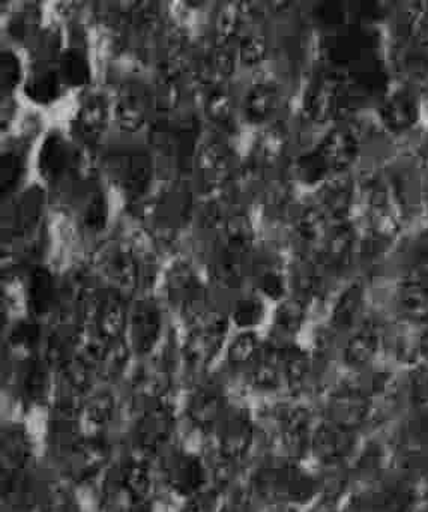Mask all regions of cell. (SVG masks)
<instances>
[{
  "label": "cell",
  "mask_w": 428,
  "mask_h": 512,
  "mask_svg": "<svg viewBox=\"0 0 428 512\" xmlns=\"http://www.w3.org/2000/svg\"><path fill=\"white\" fill-rule=\"evenodd\" d=\"M406 43L403 65L419 79L428 73V2H412L406 8Z\"/></svg>",
  "instance_id": "1"
},
{
  "label": "cell",
  "mask_w": 428,
  "mask_h": 512,
  "mask_svg": "<svg viewBox=\"0 0 428 512\" xmlns=\"http://www.w3.org/2000/svg\"><path fill=\"white\" fill-rule=\"evenodd\" d=\"M344 80L335 74H326L311 83L304 98V110L310 121L325 124L337 115L343 101Z\"/></svg>",
  "instance_id": "2"
},
{
  "label": "cell",
  "mask_w": 428,
  "mask_h": 512,
  "mask_svg": "<svg viewBox=\"0 0 428 512\" xmlns=\"http://www.w3.org/2000/svg\"><path fill=\"white\" fill-rule=\"evenodd\" d=\"M170 301L190 316L199 314L205 299V286L190 263L178 262L167 272Z\"/></svg>",
  "instance_id": "3"
},
{
  "label": "cell",
  "mask_w": 428,
  "mask_h": 512,
  "mask_svg": "<svg viewBox=\"0 0 428 512\" xmlns=\"http://www.w3.org/2000/svg\"><path fill=\"white\" fill-rule=\"evenodd\" d=\"M260 487L265 493L280 499L302 502L313 494L314 484L310 476L295 466L277 467L263 473Z\"/></svg>",
  "instance_id": "4"
},
{
  "label": "cell",
  "mask_w": 428,
  "mask_h": 512,
  "mask_svg": "<svg viewBox=\"0 0 428 512\" xmlns=\"http://www.w3.org/2000/svg\"><path fill=\"white\" fill-rule=\"evenodd\" d=\"M101 269L115 292L128 296L139 284L140 269L136 254L127 247H112L101 259Z\"/></svg>",
  "instance_id": "5"
},
{
  "label": "cell",
  "mask_w": 428,
  "mask_h": 512,
  "mask_svg": "<svg viewBox=\"0 0 428 512\" xmlns=\"http://www.w3.org/2000/svg\"><path fill=\"white\" fill-rule=\"evenodd\" d=\"M317 149L328 163L332 175H341V173H347L349 167L358 158V136L349 127L341 125V127H335L334 130L329 131Z\"/></svg>",
  "instance_id": "6"
},
{
  "label": "cell",
  "mask_w": 428,
  "mask_h": 512,
  "mask_svg": "<svg viewBox=\"0 0 428 512\" xmlns=\"http://www.w3.org/2000/svg\"><path fill=\"white\" fill-rule=\"evenodd\" d=\"M353 200H355V181L349 173L334 175L320 187L319 206L331 221L332 226L346 223Z\"/></svg>",
  "instance_id": "7"
},
{
  "label": "cell",
  "mask_w": 428,
  "mask_h": 512,
  "mask_svg": "<svg viewBox=\"0 0 428 512\" xmlns=\"http://www.w3.org/2000/svg\"><path fill=\"white\" fill-rule=\"evenodd\" d=\"M379 115L382 124L392 133L412 130L421 115L418 97L410 89H397L385 98Z\"/></svg>",
  "instance_id": "8"
},
{
  "label": "cell",
  "mask_w": 428,
  "mask_h": 512,
  "mask_svg": "<svg viewBox=\"0 0 428 512\" xmlns=\"http://www.w3.org/2000/svg\"><path fill=\"white\" fill-rule=\"evenodd\" d=\"M74 148L64 139L61 133H50L41 146L38 157V170L41 178L55 184L73 169Z\"/></svg>",
  "instance_id": "9"
},
{
  "label": "cell",
  "mask_w": 428,
  "mask_h": 512,
  "mask_svg": "<svg viewBox=\"0 0 428 512\" xmlns=\"http://www.w3.org/2000/svg\"><path fill=\"white\" fill-rule=\"evenodd\" d=\"M397 301L407 319L428 320V271L413 268L398 286Z\"/></svg>",
  "instance_id": "10"
},
{
  "label": "cell",
  "mask_w": 428,
  "mask_h": 512,
  "mask_svg": "<svg viewBox=\"0 0 428 512\" xmlns=\"http://www.w3.org/2000/svg\"><path fill=\"white\" fill-rule=\"evenodd\" d=\"M161 332V311L154 299H140L131 313V338L136 349L148 352Z\"/></svg>",
  "instance_id": "11"
},
{
  "label": "cell",
  "mask_w": 428,
  "mask_h": 512,
  "mask_svg": "<svg viewBox=\"0 0 428 512\" xmlns=\"http://www.w3.org/2000/svg\"><path fill=\"white\" fill-rule=\"evenodd\" d=\"M197 167L206 184L220 187L232 175L233 158L230 149L220 140H209L197 154Z\"/></svg>",
  "instance_id": "12"
},
{
  "label": "cell",
  "mask_w": 428,
  "mask_h": 512,
  "mask_svg": "<svg viewBox=\"0 0 428 512\" xmlns=\"http://www.w3.org/2000/svg\"><path fill=\"white\" fill-rule=\"evenodd\" d=\"M370 401L356 388H344L331 400V422L352 431L367 418Z\"/></svg>",
  "instance_id": "13"
},
{
  "label": "cell",
  "mask_w": 428,
  "mask_h": 512,
  "mask_svg": "<svg viewBox=\"0 0 428 512\" xmlns=\"http://www.w3.org/2000/svg\"><path fill=\"white\" fill-rule=\"evenodd\" d=\"M110 118V104L101 94H92L83 101L76 116L77 133L83 143L100 139Z\"/></svg>",
  "instance_id": "14"
},
{
  "label": "cell",
  "mask_w": 428,
  "mask_h": 512,
  "mask_svg": "<svg viewBox=\"0 0 428 512\" xmlns=\"http://www.w3.org/2000/svg\"><path fill=\"white\" fill-rule=\"evenodd\" d=\"M115 179L128 193H142L151 181V161L143 152H127L116 157Z\"/></svg>",
  "instance_id": "15"
},
{
  "label": "cell",
  "mask_w": 428,
  "mask_h": 512,
  "mask_svg": "<svg viewBox=\"0 0 428 512\" xmlns=\"http://www.w3.org/2000/svg\"><path fill=\"white\" fill-rule=\"evenodd\" d=\"M280 92L269 80H259L248 89L244 100V116L250 124L262 125L277 112Z\"/></svg>",
  "instance_id": "16"
},
{
  "label": "cell",
  "mask_w": 428,
  "mask_h": 512,
  "mask_svg": "<svg viewBox=\"0 0 428 512\" xmlns=\"http://www.w3.org/2000/svg\"><path fill=\"white\" fill-rule=\"evenodd\" d=\"M352 431L334 422L320 425L311 437V446L317 457L323 461H338L352 449Z\"/></svg>",
  "instance_id": "17"
},
{
  "label": "cell",
  "mask_w": 428,
  "mask_h": 512,
  "mask_svg": "<svg viewBox=\"0 0 428 512\" xmlns=\"http://www.w3.org/2000/svg\"><path fill=\"white\" fill-rule=\"evenodd\" d=\"M220 443L227 457H241L250 448L253 440V424L244 410H235L224 416L221 424Z\"/></svg>",
  "instance_id": "18"
},
{
  "label": "cell",
  "mask_w": 428,
  "mask_h": 512,
  "mask_svg": "<svg viewBox=\"0 0 428 512\" xmlns=\"http://www.w3.org/2000/svg\"><path fill=\"white\" fill-rule=\"evenodd\" d=\"M116 122L125 131H139L148 121V103L145 95L139 88L124 86L116 98L115 107Z\"/></svg>",
  "instance_id": "19"
},
{
  "label": "cell",
  "mask_w": 428,
  "mask_h": 512,
  "mask_svg": "<svg viewBox=\"0 0 428 512\" xmlns=\"http://www.w3.org/2000/svg\"><path fill=\"white\" fill-rule=\"evenodd\" d=\"M64 88L65 83L59 68L52 67L50 64H40L29 74L25 92L26 97L31 98L34 103L47 106L61 97Z\"/></svg>",
  "instance_id": "20"
},
{
  "label": "cell",
  "mask_w": 428,
  "mask_h": 512,
  "mask_svg": "<svg viewBox=\"0 0 428 512\" xmlns=\"http://www.w3.org/2000/svg\"><path fill=\"white\" fill-rule=\"evenodd\" d=\"M356 233L349 221L332 226L331 233L323 245V262L332 269L349 265L355 250Z\"/></svg>",
  "instance_id": "21"
},
{
  "label": "cell",
  "mask_w": 428,
  "mask_h": 512,
  "mask_svg": "<svg viewBox=\"0 0 428 512\" xmlns=\"http://www.w3.org/2000/svg\"><path fill=\"white\" fill-rule=\"evenodd\" d=\"M380 349L379 332L373 326H365L352 335L344 347V361L350 367L361 368L373 362Z\"/></svg>",
  "instance_id": "22"
},
{
  "label": "cell",
  "mask_w": 428,
  "mask_h": 512,
  "mask_svg": "<svg viewBox=\"0 0 428 512\" xmlns=\"http://www.w3.org/2000/svg\"><path fill=\"white\" fill-rule=\"evenodd\" d=\"M95 319L100 334L106 338H116L125 326L124 296L113 292L101 301L95 302Z\"/></svg>",
  "instance_id": "23"
},
{
  "label": "cell",
  "mask_w": 428,
  "mask_h": 512,
  "mask_svg": "<svg viewBox=\"0 0 428 512\" xmlns=\"http://www.w3.org/2000/svg\"><path fill=\"white\" fill-rule=\"evenodd\" d=\"M362 305H364V286L359 281H355L335 302L331 316L332 326L338 331H347L352 328L361 314Z\"/></svg>",
  "instance_id": "24"
},
{
  "label": "cell",
  "mask_w": 428,
  "mask_h": 512,
  "mask_svg": "<svg viewBox=\"0 0 428 512\" xmlns=\"http://www.w3.org/2000/svg\"><path fill=\"white\" fill-rule=\"evenodd\" d=\"M296 233L308 245H325L332 223L319 205L307 206L296 218Z\"/></svg>",
  "instance_id": "25"
},
{
  "label": "cell",
  "mask_w": 428,
  "mask_h": 512,
  "mask_svg": "<svg viewBox=\"0 0 428 512\" xmlns=\"http://www.w3.org/2000/svg\"><path fill=\"white\" fill-rule=\"evenodd\" d=\"M293 175L307 187H316V185L322 187L329 178L334 176L317 148L304 152L296 158L293 164Z\"/></svg>",
  "instance_id": "26"
},
{
  "label": "cell",
  "mask_w": 428,
  "mask_h": 512,
  "mask_svg": "<svg viewBox=\"0 0 428 512\" xmlns=\"http://www.w3.org/2000/svg\"><path fill=\"white\" fill-rule=\"evenodd\" d=\"M58 68L65 86L70 88H82L91 80V65L82 50H65L59 59Z\"/></svg>",
  "instance_id": "27"
},
{
  "label": "cell",
  "mask_w": 428,
  "mask_h": 512,
  "mask_svg": "<svg viewBox=\"0 0 428 512\" xmlns=\"http://www.w3.org/2000/svg\"><path fill=\"white\" fill-rule=\"evenodd\" d=\"M226 247L235 253H248L254 244V227L248 215H230L224 223Z\"/></svg>",
  "instance_id": "28"
},
{
  "label": "cell",
  "mask_w": 428,
  "mask_h": 512,
  "mask_svg": "<svg viewBox=\"0 0 428 512\" xmlns=\"http://www.w3.org/2000/svg\"><path fill=\"white\" fill-rule=\"evenodd\" d=\"M266 316V305L262 296L247 295L236 301L232 311L233 325L241 331H254L262 325Z\"/></svg>",
  "instance_id": "29"
},
{
  "label": "cell",
  "mask_w": 428,
  "mask_h": 512,
  "mask_svg": "<svg viewBox=\"0 0 428 512\" xmlns=\"http://www.w3.org/2000/svg\"><path fill=\"white\" fill-rule=\"evenodd\" d=\"M307 316V307L301 298H286L280 302L274 314V325L280 334L295 335Z\"/></svg>",
  "instance_id": "30"
},
{
  "label": "cell",
  "mask_w": 428,
  "mask_h": 512,
  "mask_svg": "<svg viewBox=\"0 0 428 512\" xmlns=\"http://www.w3.org/2000/svg\"><path fill=\"white\" fill-rule=\"evenodd\" d=\"M262 343L254 331H242L227 349V359L233 367L254 364L262 353Z\"/></svg>",
  "instance_id": "31"
},
{
  "label": "cell",
  "mask_w": 428,
  "mask_h": 512,
  "mask_svg": "<svg viewBox=\"0 0 428 512\" xmlns=\"http://www.w3.org/2000/svg\"><path fill=\"white\" fill-rule=\"evenodd\" d=\"M53 278L50 272L44 268L35 269L31 275L28 289V301L31 302L35 313H46L53 302Z\"/></svg>",
  "instance_id": "32"
},
{
  "label": "cell",
  "mask_w": 428,
  "mask_h": 512,
  "mask_svg": "<svg viewBox=\"0 0 428 512\" xmlns=\"http://www.w3.org/2000/svg\"><path fill=\"white\" fill-rule=\"evenodd\" d=\"M214 272L217 280L224 286L232 289L241 286L245 274L244 254L224 248L223 253L215 260Z\"/></svg>",
  "instance_id": "33"
},
{
  "label": "cell",
  "mask_w": 428,
  "mask_h": 512,
  "mask_svg": "<svg viewBox=\"0 0 428 512\" xmlns=\"http://www.w3.org/2000/svg\"><path fill=\"white\" fill-rule=\"evenodd\" d=\"M287 146V131L281 124L266 128L257 143V154L263 164H274L283 157Z\"/></svg>",
  "instance_id": "34"
},
{
  "label": "cell",
  "mask_w": 428,
  "mask_h": 512,
  "mask_svg": "<svg viewBox=\"0 0 428 512\" xmlns=\"http://www.w3.org/2000/svg\"><path fill=\"white\" fill-rule=\"evenodd\" d=\"M238 53L232 49L230 44H217L214 50L206 58V65L211 71L215 85L229 79L235 73Z\"/></svg>",
  "instance_id": "35"
},
{
  "label": "cell",
  "mask_w": 428,
  "mask_h": 512,
  "mask_svg": "<svg viewBox=\"0 0 428 512\" xmlns=\"http://www.w3.org/2000/svg\"><path fill=\"white\" fill-rule=\"evenodd\" d=\"M268 55V38L259 31L245 34L239 41L238 59L245 67H257Z\"/></svg>",
  "instance_id": "36"
},
{
  "label": "cell",
  "mask_w": 428,
  "mask_h": 512,
  "mask_svg": "<svg viewBox=\"0 0 428 512\" xmlns=\"http://www.w3.org/2000/svg\"><path fill=\"white\" fill-rule=\"evenodd\" d=\"M241 4L229 2L221 7L217 19L218 44H230L233 38L238 35L244 22Z\"/></svg>",
  "instance_id": "37"
},
{
  "label": "cell",
  "mask_w": 428,
  "mask_h": 512,
  "mask_svg": "<svg viewBox=\"0 0 428 512\" xmlns=\"http://www.w3.org/2000/svg\"><path fill=\"white\" fill-rule=\"evenodd\" d=\"M257 287L260 295L272 301H283L286 299L287 278L277 266H269L263 269L257 277Z\"/></svg>",
  "instance_id": "38"
},
{
  "label": "cell",
  "mask_w": 428,
  "mask_h": 512,
  "mask_svg": "<svg viewBox=\"0 0 428 512\" xmlns=\"http://www.w3.org/2000/svg\"><path fill=\"white\" fill-rule=\"evenodd\" d=\"M109 217V206H107L106 197L100 190H94L89 193L86 199L85 208H83V221L89 230H103Z\"/></svg>",
  "instance_id": "39"
},
{
  "label": "cell",
  "mask_w": 428,
  "mask_h": 512,
  "mask_svg": "<svg viewBox=\"0 0 428 512\" xmlns=\"http://www.w3.org/2000/svg\"><path fill=\"white\" fill-rule=\"evenodd\" d=\"M172 482L178 490L182 493L194 490L197 484H199L200 478H202V470H200L199 463L193 458H179L172 467Z\"/></svg>",
  "instance_id": "40"
},
{
  "label": "cell",
  "mask_w": 428,
  "mask_h": 512,
  "mask_svg": "<svg viewBox=\"0 0 428 512\" xmlns=\"http://www.w3.org/2000/svg\"><path fill=\"white\" fill-rule=\"evenodd\" d=\"M206 112H208L212 121L223 125V127L232 124L233 110L229 92L221 88L220 85L215 86L211 94L208 95V100H206Z\"/></svg>",
  "instance_id": "41"
},
{
  "label": "cell",
  "mask_w": 428,
  "mask_h": 512,
  "mask_svg": "<svg viewBox=\"0 0 428 512\" xmlns=\"http://www.w3.org/2000/svg\"><path fill=\"white\" fill-rule=\"evenodd\" d=\"M23 170H25V161L17 152H5L2 155V169H0V179H2V191L10 193L16 188L22 179Z\"/></svg>",
  "instance_id": "42"
},
{
  "label": "cell",
  "mask_w": 428,
  "mask_h": 512,
  "mask_svg": "<svg viewBox=\"0 0 428 512\" xmlns=\"http://www.w3.org/2000/svg\"><path fill=\"white\" fill-rule=\"evenodd\" d=\"M0 80H2V92L10 94L19 86L22 80V64L19 56L11 50L2 52V61H0Z\"/></svg>",
  "instance_id": "43"
},
{
  "label": "cell",
  "mask_w": 428,
  "mask_h": 512,
  "mask_svg": "<svg viewBox=\"0 0 428 512\" xmlns=\"http://www.w3.org/2000/svg\"><path fill=\"white\" fill-rule=\"evenodd\" d=\"M191 413L202 422H211L221 413V398L215 392H202L191 401Z\"/></svg>",
  "instance_id": "44"
},
{
  "label": "cell",
  "mask_w": 428,
  "mask_h": 512,
  "mask_svg": "<svg viewBox=\"0 0 428 512\" xmlns=\"http://www.w3.org/2000/svg\"><path fill=\"white\" fill-rule=\"evenodd\" d=\"M407 389L413 403H428V367L416 365L407 377Z\"/></svg>",
  "instance_id": "45"
},
{
  "label": "cell",
  "mask_w": 428,
  "mask_h": 512,
  "mask_svg": "<svg viewBox=\"0 0 428 512\" xmlns=\"http://www.w3.org/2000/svg\"><path fill=\"white\" fill-rule=\"evenodd\" d=\"M179 92L176 89L175 82L170 79H163V82L158 83L157 89L154 92L155 106L163 112H169L178 103Z\"/></svg>",
  "instance_id": "46"
},
{
  "label": "cell",
  "mask_w": 428,
  "mask_h": 512,
  "mask_svg": "<svg viewBox=\"0 0 428 512\" xmlns=\"http://www.w3.org/2000/svg\"><path fill=\"white\" fill-rule=\"evenodd\" d=\"M419 188H421L422 197L428 203V155H425L419 164Z\"/></svg>",
  "instance_id": "47"
},
{
  "label": "cell",
  "mask_w": 428,
  "mask_h": 512,
  "mask_svg": "<svg viewBox=\"0 0 428 512\" xmlns=\"http://www.w3.org/2000/svg\"><path fill=\"white\" fill-rule=\"evenodd\" d=\"M419 356L428 361V328L419 334Z\"/></svg>",
  "instance_id": "48"
},
{
  "label": "cell",
  "mask_w": 428,
  "mask_h": 512,
  "mask_svg": "<svg viewBox=\"0 0 428 512\" xmlns=\"http://www.w3.org/2000/svg\"><path fill=\"white\" fill-rule=\"evenodd\" d=\"M283 512H293V511H283Z\"/></svg>",
  "instance_id": "49"
}]
</instances>
